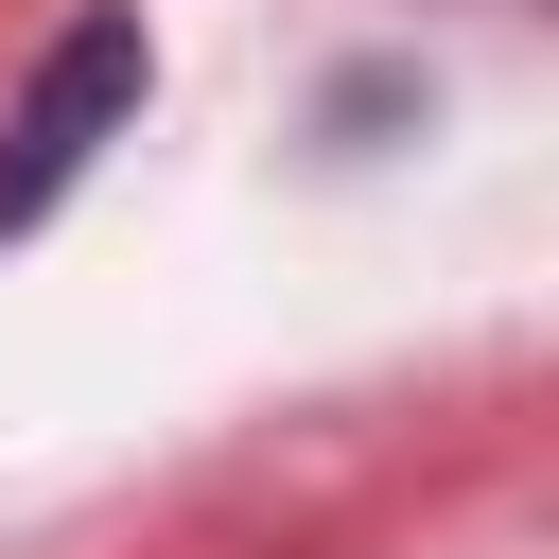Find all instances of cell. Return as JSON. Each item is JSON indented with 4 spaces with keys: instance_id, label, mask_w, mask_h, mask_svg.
<instances>
[{
    "instance_id": "cell-1",
    "label": "cell",
    "mask_w": 559,
    "mask_h": 559,
    "mask_svg": "<svg viewBox=\"0 0 559 559\" xmlns=\"http://www.w3.org/2000/svg\"><path fill=\"white\" fill-rule=\"evenodd\" d=\"M140 87H157V52H140V17H122V0H105V17H70V35L35 52V87H17V122H0V245H17V227H35V210H52L122 122H140Z\"/></svg>"
}]
</instances>
